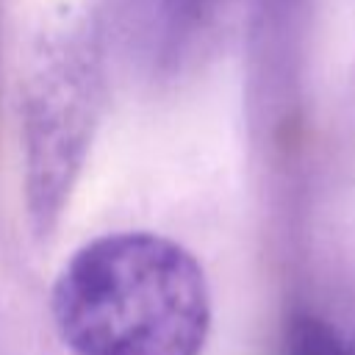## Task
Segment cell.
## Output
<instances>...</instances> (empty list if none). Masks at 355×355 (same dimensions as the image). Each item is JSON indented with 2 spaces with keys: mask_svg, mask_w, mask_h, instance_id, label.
<instances>
[{
  "mask_svg": "<svg viewBox=\"0 0 355 355\" xmlns=\"http://www.w3.org/2000/svg\"><path fill=\"white\" fill-rule=\"evenodd\" d=\"M53 319L75 355H200L211 291L183 244L144 230L108 233L61 269Z\"/></svg>",
  "mask_w": 355,
  "mask_h": 355,
  "instance_id": "obj_1",
  "label": "cell"
},
{
  "mask_svg": "<svg viewBox=\"0 0 355 355\" xmlns=\"http://www.w3.org/2000/svg\"><path fill=\"white\" fill-rule=\"evenodd\" d=\"M283 355H355V336L341 333L319 313L297 311L283 327Z\"/></svg>",
  "mask_w": 355,
  "mask_h": 355,
  "instance_id": "obj_2",
  "label": "cell"
}]
</instances>
